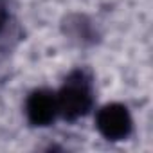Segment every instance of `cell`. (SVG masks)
Masks as SVG:
<instances>
[{"label": "cell", "mask_w": 153, "mask_h": 153, "mask_svg": "<svg viewBox=\"0 0 153 153\" xmlns=\"http://www.w3.org/2000/svg\"><path fill=\"white\" fill-rule=\"evenodd\" d=\"M9 20V7H7V0H0V33L4 31L6 24Z\"/></svg>", "instance_id": "4"}, {"label": "cell", "mask_w": 153, "mask_h": 153, "mask_svg": "<svg viewBox=\"0 0 153 153\" xmlns=\"http://www.w3.org/2000/svg\"><path fill=\"white\" fill-rule=\"evenodd\" d=\"M25 115L33 126H38V128L49 126L59 115L56 92L49 88H38L31 92L25 101Z\"/></svg>", "instance_id": "3"}, {"label": "cell", "mask_w": 153, "mask_h": 153, "mask_svg": "<svg viewBox=\"0 0 153 153\" xmlns=\"http://www.w3.org/2000/svg\"><path fill=\"white\" fill-rule=\"evenodd\" d=\"M96 128L106 140H124L130 137L133 121L128 108L121 103L105 105L96 115Z\"/></svg>", "instance_id": "2"}, {"label": "cell", "mask_w": 153, "mask_h": 153, "mask_svg": "<svg viewBox=\"0 0 153 153\" xmlns=\"http://www.w3.org/2000/svg\"><path fill=\"white\" fill-rule=\"evenodd\" d=\"M56 99H58V114L63 119L78 121L79 117H85L94 105L90 78L83 70L70 72L59 92H56Z\"/></svg>", "instance_id": "1"}]
</instances>
